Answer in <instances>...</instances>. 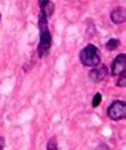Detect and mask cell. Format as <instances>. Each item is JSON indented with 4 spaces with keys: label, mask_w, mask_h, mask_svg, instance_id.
Returning a JSON list of instances; mask_svg holds the SVG:
<instances>
[{
    "label": "cell",
    "mask_w": 126,
    "mask_h": 150,
    "mask_svg": "<svg viewBox=\"0 0 126 150\" xmlns=\"http://www.w3.org/2000/svg\"><path fill=\"white\" fill-rule=\"evenodd\" d=\"M39 31H40V42L39 48H37V53L40 57L48 56L52 47V36L49 32V27H48V19L44 15H39Z\"/></svg>",
    "instance_id": "cell-1"
},
{
    "label": "cell",
    "mask_w": 126,
    "mask_h": 150,
    "mask_svg": "<svg viewBox=\"0 0 126 150\" xmlns=\"http://www.w3.org/2000/svg\"><path fill=\"white\" fill-rule=\"evenodd\" d=\"M80 61L84 67H94L100 65L101 64V56H100V51L97 47H94L93 44H88L81 52H80Z\"/></svg>",
    "instance_id": "cell-2"
},
{
    "label": "cell",
    "mask_w": 126,
    "mask_h": 150,
    "mask_svg": "<svg viewBox=\"0 0 126 150\" xmlns=\"http://www.w3.org/2000/svg\"><path fill=\"white\" fill-rule=\"evenodd\" d=\"M108 116L113 121H120L126 118V104L123 101H113L108 108Z\"/></svg>",
    "instance_id": "cell-3"
},
{
    "label": "cell",
    "mask_w": 126,
    "mask_h": 150,
    "mask_svg": "<svg viewBox=\"0 0 126 150\" xmlns=\"http://www.w3.org/2000/svg\"><path fill=\"white\" fill-rule=\"evenodd\" d=\"M108 74H109V69H108V67L100 64V65L94 67V68L90 71L89 79L92 80L93 82H101L102 80L105 79V77L108 76Z\"/></svg>",
    "instance_id": "cell-4"
},
{
    "label": "cell",
    "mask_w": 126,
    "mask_h": 150,
    "mask_svg": "<svg viewBox=\"0 0 126 150\" xmlns=\"http://www.w3.org/2000/svg\"><path fill=\"white\" fill-rule=\"evenodd\" d=\"M126 69V54L121 53L114 59L112 64V74L113 76H120Z\"/></svg>",
    "instance_id": "cell-5"
},
{
    "label": "cell",
    "mask_w": 126,
    "mask_h": 150,
    "mask_svg": "<svg viewBox=\"0 0 126 150\" xmlns=\"http://www.w3.org/2000/svg\"><path fill=\"white\" fill-rule=\"evenodd\" d=\"M110 19L114 24H122L125 23V19H126V12L123 7H117L112 11L110 13Z\"/></svg>",
    "instance_id": "cell-6"
},
{
    "label": "cell",
    "mask_w": 126,
    "mask_h": 150,
    "mask_svg": "<svg viewBox=\"0 0 126 150\" xmlns=\"http://www.w3.org/2000/svg\"><path fill=\"white\" fill-rule=\"evenodd\" d=\"M120 40L117 39H110L109 41L106 42V49L108 51H114V49H117L118 47H120Z\"/></svg>",
    "instance_id": "cell-7"
},
{
    "label": "cell",
    "mask_w": 126,
    "mask_h": 150,
    "mask_svg": "<svg viewBox=\"0 0 126 150\" xmlns=\"http://www.w3.org/2000/svg\"><path fill=\"white\" fill-rule=\"evenodd\" d=\"M47 150H57V141L56 137H52V138L48 141L47 144Z\"/></svg>",
    "instance_id": "cell-8"
},
{
    "label": "cell",
    "mask_w": 126,
    "mask_h": 150,
    "mask_svg": "<svg viewBox=\"0 0 126 150\" xmlns=\"http://www.w3.org/2000/svg\"><path fill=\"white\" fill-rule=\"evenodd\" d=\"M101 101H102V96H101V93H96L94 97H93V102H92L93 108H97L98 105L101 104Z\"/></svg>",
    "instance_id": "cell-9"
},
{
    "label": "cell",
    "mask_w": 126,
    "mask_h": 150,
    "mask_svg": "<svg viewBox=\"0 0 126 150\" xmlns=\"http://www.w3.org/2000/svg\"><path fill=\"white\" fill-rule=\"evenodd\" d=\"M117 85L120 86V88H125L126 86V73L123 72L122 74H120V80H118Z\"/></svg>",
    "instance_id": "cell-10"
},
{
    "label": "cell",
    "mask_w": 126,
    "mask_h": 150,
    "mask_svg": "<svg viewBox=\"0 0 126 150\" xmlns=\"http://www.w3.org/2000/svg\"><path fill=\"white\" fill-rule=\"evenodd\" d=\"M96 150H110L109 149V146H108V145H105V144H100L97 146V149Z\"/></svg>",
    "instance_id": "cell-11"
},
{
    "label": "cell",
    "mask_w": 126,
    "mask_h": 150,
    "mask_svg": "<svg viewBox=\"0 0 126 150\" xmlns=\"http://www.w3.org/2000/svg\"><path fill=\"white\" fill-rule=\"evenodd\" d=\"M4 145H6L4 137H0V150H4Z\"/></svg>",
    "instance_id": "cell-12"
},
{
    "label": "cell",
    "mask_w": 126,
    "mask_h": 150,
    "mask_svg": "<svg viewBox=\"0 0 126 150\" xmlns=\"http://www.w3.org/2000/svg\"><path fill=\"white\" fill-rule=\"evenodd\" d=\"M48 1H49V0H39V7H40V8H42V7H44Z\"/></svg>",
    "instance_id": "cell-13"
},
{
    "label": "cell",
    "mask_w": 126,
    "mask_h": 150,
    "mask_svg": "<svg viewBox=\"0 0 126 150\" xmlns=\"http://www.w3.org/2000/svg\"><path fill=\"white\" fill-rule=\"evenodd\" d=\"M0 19H1V15H0Z\"/></svg>",
    "instance_id": "cell-14"
}]
</instances>
